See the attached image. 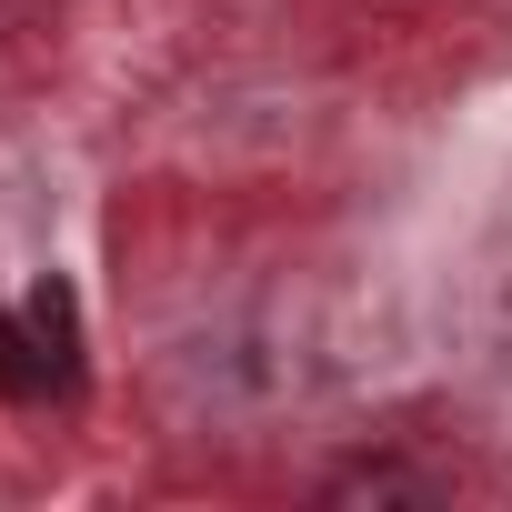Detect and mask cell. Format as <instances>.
Masks as SVG:
<instances>
[{"label":"cell","mask_w":512,"mask_h":512,"mask_svg":"<svg viewBox=\"0 0 512 512\" xmlns=\"http://www.w3.org/2000/svg\"><path fill=\"white\" fill-rule=\"evenodd\" d=\"M51 382H61V362L41 352V332H21L0 312V392H51Z\"/></svg>","instance_id":"6da1fadb"},{"label":"cell","mask_w":512,"mask_h":512,"mask_svg":"<svg viewBox=\"0 0 512 512\" xmlns=\"http://www.w3.org/2000/svg\"><path fill=\"white\" fill-rule=\"evenodd\" d=\"M31 332H41V352H51V362H61V382H71V292H61V282H41V292H31Z\"/></svg>","instance_id":"7a4b0ae2"},{"label":"cell","mask_w":512,"mask_h":512,"mask_svg":"<svg viewBox=\"0 0 512 512\" xmlns=\"http://www.w3.org/2000/svg\"><path fill=\"white\" fill-rule=\"evenodd\" d=\"M382 502V492H432V482H412V472H392V462H352V472H332V502Z\"/></svg>","instance_id":"3957f363"}]
</instances>
